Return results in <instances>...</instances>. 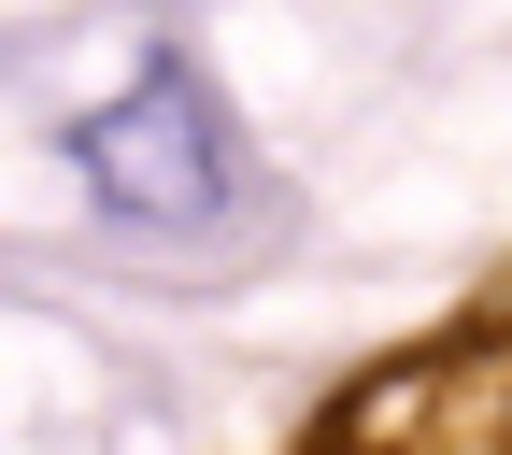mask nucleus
Here are the masks:
<instances>
[{
	"label": "nucleus",
	"mask_w": 512,
	"mask_h": 455,
	"mask_svg": "<svg viewBox=\"0 0 512 455\" xmlns=\"http://www.w3.org/2000/svg\"><path fill=\"white\" fill-rule=\"evenodd\" d=\"M285 455H512V271L470 285L441 328L384 342Z\"/></svg>",
	"instance_id": "f257e3e1"
},
{
	"label": "nucleus",
	"mask_w": 512,
	"mask_h": 455,
	"mask_svg": "<svg viewBox=\"0 0 512 455\" xmlns=\"http://www.w3.org/2000/svg\"><path fill=\"white\" fill-rule=\"evenodd\" d=\"M72 171L100 185L128 228H214V214L242 200V143H228V100H214V72L157 43L143 72H128V100L72 128Z\"/></svg>",
	"instance_id": "f03ea898"
}]
</instances>
